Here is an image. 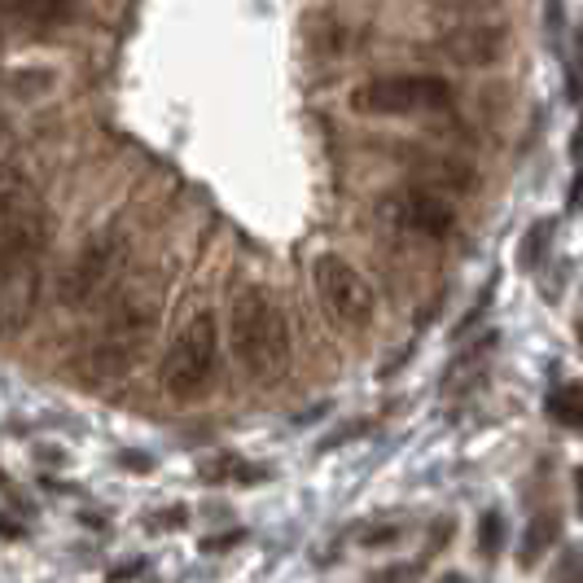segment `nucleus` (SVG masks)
<instances>
[{"label": "nucleus", "instance_id": "2eb2a0df", "mask_svg": "<svg viewBox=\"0 0 583 583\" xmlns=\"http://www.w3.org/2000/svg\"><path fill=\"white\" fill-rule=\"evenodd\" d=\"M552 535H557V517H548V522H544V517H535V522H531V531H526V544H522V552H517V557H522V566H535V557L548 548V539H552Z\"/></svg>", "mask_w": 583, "mask_h": 583}, {"label": "nucleus", "instance_id": "20e7f679", "mask_svg": "<svg viewBox=\"0 0 583 583\" xmlns=\"http://www.w3.org/2000/svg\"><path fill=\"white\" fill-rule=\"evenodd\" d=\"M312 285H317V299H321V308H325V317L334 325H343L352 334H360V330L373 325V317H378L373 285H369V276L352 259H343L334 250L330 254H317Z\"/></svg>", "mask_w": 583, "mask_h": 583}, {"label": "nucleus", "instance_id": "a211bd4d", "mask_svg": "<svg viewBox=\"0 0 583 583\" xmlns=\"http://www.w3.org/2000/svg\"><path fill=\"white\" fill-rule=\"evenodd\" d=\"M0 535H10V539H23V535H27V526H23V522H14L10 513H0Z\"/></svg>", "mask_w": 583, "mask_h": 583}, {"label": "nucleus", "instance_id": "412c9836", "mask_svg": "<svg viewBox=\"0 0 583 583\" xmlns=\"http://www.w3.org/2000/svg\"><path fill=\"white\" fill-rule=\"evenodd\" d=\"M10 132H14V128H10V115H5V110H0V145H5V141H10Z\"/></svg>", "mask_w": 583, "mask_h": 583}, {"label": "nucleus", "instance_id": "f03ea898", "mask_svg": "<svg viewBox=\"0 0 583 583\" xmlns=\"http://www.w3.org/2000/svg\"><path fill=\"white\" fill-rule=\"evenodd\" d=\"M158 325V299L150 289H115L106 299V317L84 347V373L93 382H115L136 369Z\"/></svg>", "mask_w": 583, "mask_h": 583}, {"label": "nucleus", "instance_id": "5701e85b", "mask_svg": "<svg viewBox=\"0 0 583 583\" xmlns=\"http://www.w3.org/2000/svg\"><path fill=\"white\" fill-rule=\"evenodd\" d=\"M0 58H5V32H0Z\"/></svg>", "mask_w": 583, "mask_h": 583}, {"label": "nucleus", "instance_id": "4be33fe9", "mask_svg": "<svg viewBox=\"0 0 583 583\" xmlns=\"http://www.w3.org/2000/svg\"><path fill=\"white\" fill-rule=\"evenodd\" d=\"M439 583H465V579H461V574H443Z\"/></svg>", "mask_w": 583, "mask_h": 583}, {"label": "nucleus", "instance_id": "ddd939ff", "mask_svg": "<svg viewBox=\"0 0 583 583\" xmlns=\"http://www.w3.org/2000/svg\"><path fill=\"white\" fill-rule=\"evenodd\" d=\"M548 417H552L557 426L579 430V426H583V382L557 386V391H552V400H548Z\"/></svg>", "mask_w": 583, "mask_h": 583}, {"label": "nucleus", "instance_id": "4468645a", "mask_svg": "<svg viewBox=\"0 0 583 583\" xmlns=\"http://www.w3.org/2000/svg\"><path fill=\"white\" fill-rule=\"evenodd\" d=\"M53 84H58V71L53 67H32V71H19L10 80V88L19 97H45V93H53Z\"/></svg>", "mask_w": 583, "mask_h": 583}, {"label": "nucleus", "instance_id": "dca6fc26", "mask_svg": "<svg viewBox=\"0 0 583 583\" xmlns=\"http://www.w3.org/2000/svg\"><path fill=\"white\" fill-rule=\"evenodd\" d=\"M478 531H483V552H487V557H496V552H500V544H504V539H500V513H487V517L478 522Z\"/></svg>", "mask_w": 583, "mask_h": 583}, {"label": "nucleus", "instance_id": "aec40b11", "mask_svg": "<svg viewBox=\"0 0 583 583\" xmlns=\"http://www.w3.org/2000/svg\"><path fill=\"white\" fill-rule=\"evenodd\" d=\"M574 504H579V513H583V465L574 469Z\"/></svg>", "mask_w": 583, "mask_h": 583}, {"label": "nucleus", "instance_id": "7ed1b4c3", "mask_svg": "<svg viewBox=\"0 0 583 583\" xmlns=\"http://www.w3.org/2000/svg\"><path fill=\"white\" fill-rule=\"evenodd\" d=\"M219 378V321L215 312H198L167 347L163 360V391L176 404L202 400Z\"/></svg>", "mask_w": 583, "mask_h": 583}, {"label": "nucleus", "instance_id": "1a4fd4ad", "mask_svg": "<svg viewBox=\"0 0 583 583\" xmlns=\"http://www.w3.org/2000/svg\"><path fill=\"white\" fill-rule=\"evenodd\" d=\"M382 215L404 228V233H417V237H448L456 228V211L443 193H430L421 185H408V189H395L382 198Z\"/></svg>", "mask_w": 583, "mask_h": 583}, {"label": "nucleus", "instance_id": "f8f14e48", "mask_svg": "<svg viewBox=\"0 0 583 583\" xmlns=\"http://www.w3.org/2000/svg\"><path fill=\"white\" fill-rule=\"evenodd\" d=\"M80 0H0V23H14L27 32H53L80 19Z\"/></svg>", "mask_w": 583, "mask_h": 583}, {"label": "nucleus", "instance_id": "9d476101", "mask_svg": "<svg viewBox=\"0 0 583 583\" xmlns=\"http://www.w3.org/2000/svg\"><path fill=\"white\" fill-rule=\"evenodd\" d=\"M509 27L500 23H465V27H452L443 40H439V53L465 71H483V67H496L504 53H509Z\"/></svg>", "mask_w": 583, "mask_h": 583}, {"label": "nucleus", "instance_id": "b1692460", "mask_svg": "<svg viewBox=\"0 0 583 583\" xmlns=\"http://www.w3.org/2000/svg\"><path fill=\"white\" fill-rule=\"evenodd\" d=\"M0 487H10V478H5V474H0Z\"/></svg>", "mask_w": 583, "mask_h": 583}, {"label": "nucleus", "instance_id": "6e6552de", "mask_svg": "<svg viewBox=\"0 0 583 583\" xmlns=\"http://www.w3.org/2000/svg\"><path fill=\"white\" fill-rule=\"evenodd\" d=\"M49 237H53V215L32 176H23L19 167H0V241L45 250Z\"/></svg>", "mask_w": 583, "mask_h": 583}, {"label": "nucleus", "instance_id": "f257e3e1", "mask_svg": "<svg viewBox=\"0 0 583 583\" xmlns=\"http://www.w3.org/2000/svg\"><path fill=\"white\" fill-rule=\"evenodd\" d=\"M228 347L250 382H281L295 360V338H289L285 308L272 299L267 285H241L228 308Z\"/></svg>", "mask_w": 583, "mask_h": 583}, {"label": "nucleus", "instance_id": "9b49d317", "mask_svg": "<svg viewBox=\"0 0 583 583\" xmlns=\"http://www.w3.org/2000/svg\"><path fill=\"white\" fill-rule=\"evenodd\" d=\"M404 150H408L404 158L421 189H430V193H474L478 189V171L465 158H456L448 150H426V145H404Z\"/></svg>", "mask_w": 583, "mask_h": 583}, {"label": "nucleus", "instance_id": "0eeeda50", "mask_svg": "<svg viewBox=\"0 0 583 583\" xmlns=\"http://www.w3.org/2000/svg\"><path fill=\"white\" fill-rule=\"evenodd\" d=\"M40 304V250L0 241V343L19 338Z\"/></svg>", "mask_w": 583, "mask_h": 583}, {"label": "nucleus", "instance_id": "423d86ee", "mask_svg": "<svg viewBox=\"0 0 583 583\" xmlns=\"http://www.w3.org/2000/svg\"><path fill=\"white\" fill-rule=\"evenodd\" d=\"M123 259H128V246L119 233H97L88 237V246L75 254V263L62 272V285H58V299L62 308H93V304H106L119 285V272H123Z\"/></svg>", "mask_w": 583, "mask_h": 583}, {"label": "nucleus", "instance_id": "39448f33", "mask_svg": "<svg viewBox=\"0 0 583 583\" xmlns=\"http://www.w3.org/2000/svg\"><path fill=\"white\" fill-rule=\"evenodd\" d=\"M452 106V84L439 75H378L352 88V110L365 119H400L430 115Z\"/></svg>", "mask_w": 583, "mask_h": 583}, {"label": "nucleus", "instance_id": "f3484780", "mask_svg": "<svg viewBox=\"0 0 583 583\" xmlns=\"http://www.w3.org/2000/svg\"><path fill=\"white\" fill-rule=\"evenodd\" d=\"M150 526H158V531H163V526H185V509H180V504H171L167 513H154V517H150Z\"/></svg>", "mask_w": 583, "mask_h": 583}, {"label": "nucleus", "instance_id": "6ab92c4d", "mask_svg": "<svg viewBox=\"0 0 583 583\" xmlns=\"http://www.w3.org/2000/svg\"><path fill=\"white\" fill-rule=\"evenodd\" d=\"M136 570H141V561H128V566H115L110 579H128V574H136Z\"/></svg>", "mask_w": 583, "mask_h": 583}]
</instances>
